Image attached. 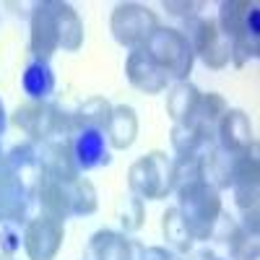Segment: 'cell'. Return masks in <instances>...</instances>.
I'll return each mask as SVG.
<instances>
[{
    "label": "cell",
    "instance_id": "cell-36",
    "mask_svg": "<svg viewBox=\"0 0 260 260\" xmlns=\"http://www.w3.org/2000/svg\"><path fill=\"white\" fill-rule=\"evenodd\" d=\"M6 130V112H3V102H0V136H3Z\"/></svg>",
    "mask_w": 260,
    "mask_h": 260
},
{
    "label": "cell",
    "instance_id": "cell-29",
    "mask_svg": "<svg viewBox=\"0 0 260 260\" xmlns=\"http://www.w3.org/2000/svg\"><path fill=\"white\" fill-rule=\"evenodd\" d=\"M226 245H229V255H232V260H257V255H260L257 234L242 229L240 221H237V229H234V234L226 240Z\"/></svg>",
    "mask_w": 260,
    "mask_h": 260
},
{
    "label": "cell",
    "instance_id": "cell-34",
    "mask_svg": "<svg viewBox=\"0 0 260 260\" xmlns=\"http://www.w3.org/2000/svg\"><path fill=\"white\" fill-rule=\"evenodd\" d=\"M169 16H175V18H182V21H190V18H198L201 13V3H190V0H167V3L161 6Z\"/></svg>",
    "mask_w": 260,
    "mask_h": 260
},
{
    "label": "cell",
    "instance_id": "cell-28",
    "mask_svg": "<svg viewBox=\"0 0 260 260\" xmlns=\"http://www.w3.org/2000/svg\"><path fill=\"white\" fill-rule=\"evenodd\" d=\"M115 211H117V221L122 224L125 234H133V232L143 229V224H146V206H143V201L138 198V195H133V192L122 195V198L117 201V206H115Z\"/></svg>",
    "mask_w": 260,
    "mask_h": 260
},
{
    "label": "cell",
    "instance_id": "cell-23",
    "mask_svg": "<svg viewBox=\"0 0 260 260\" xmlns=\"http://www.w3.org/2000/svg\"><path fill=\"white\" fill-rule=\"evenodd\" d=\"M161 234H164V240H167V247L172 252H177V255H185L192 250V234L187 232L185 221H182V216L177 211V206H169L164 213H161Z\"/></svg>",
    "mask_w": 260,
    "mask_h": 260
},
{
    "label": "cell",
    "instance_id": "cell-17",
    "mask_svg": "<svg viewBox=\"0 0 260 260\" xmlns=\"http://www.w3.org/2000/svg\"><path fill=\"white\" fill-rule=\"evenodd\" d=\"M107 143L117 151H125L136 143L138 138V115L130 104H117L112 107V115H110V122H107Z\"/></svg>",
    "mask_w": 260,
    "mask_h": 260
},
{
    "label": "cell",
    "instance_id": "cell-11",
    "mask_svg": "<svg viewBox=\"0 0 260 260\" xmlns=\"http://www.w3.org/2000/svg\"><path fill=\"white\" fill-rule=\"evenodd\" d=\"M71 151H73V161H76L78 175L110 164V143H107L104 130L78 127L71 136Z\"/></svg>",
    "mask_w": 260,
    "mask_h": 260
},
{
    "label": "cell",
    "instance_id": "cell-32",
    "mask_svg": "<svg viewBox=\"0 0 260 260\" xmlns=\"http://www.w3.org/2000/svg\"><path fill=\"white\" fill-rule=\"evenodd\" d=\"M234 206L240 208V213L245 211H255L257 208V198H260V185H234Z\"/></svg>",
    "mask_w": 260,
    "mask_h": 260
},
{
    "label": "cell",
    "instance_id": "cell-26",
    "mask_svg": "<svg viewBox=\"0 0 260 260\" xmlns=\"http://www.w3.org/2000/svg\"><path fill=\"white\" fill-rule=\"evenodd\" d=\"M203 180V164L185 154V156H175L172 159V192L180 195L185 190H192V187H198Z\"/></svg>",
    "mask_w": 260,
    "mask_h": 260
},
{
    "label": "cell",
    "instance_id": "cell-27",
    "mask_svg": "<svg viewBox=\"0 0 260 260\" xmlns=\"http://www.w3.org/2000/svg\"><path fill=\"white\" fill-rule=\"evenodd\" d=\"M232 172H234V154L224 148H216L213 154L203 161V180L206 185L216 187V190H224L232 187Z\"/></svg>",
    "mask_w": 260,
    "mask_h": 260
},
{
    "label": "cell",
    "instance_id": "cell-4",
    "mask_svg": "<svg viewBox=\"0 0 260 260\" xmlns=\"http://www.w3.org/2000/svg\"><path fill=\"white\" fill-rule=\"evenodd\" d=\"M177 211L182 216L187 232L192 234V240L208 242L211 226H213L216 219H219V213L224 211V206H221L219 190L201 182L198 187L185 190V192L177 195Z\"/></svg>",
    "mask_w": 260,
    "mask_h": 260
},
{
    "label": "cell",
    "instance_id": "cell-9",
    "mask_svg": "<svg viewBox=\"0 0 260 260\" xmlns=\"http://www.w3.org/2000/svg\"><path fill=\"white\" fill-rule=\"evenodd\" d=\"M65 240V224L34 216L24 226V252L29 260H55Z\"/></svg>",
    "mask_w": 260,
    "mask_h": 260
},
{
    "label": "cell",
    "instance_id": "cell-22",
    "mask_svg": "<svg viewBox=\"0 0 260 260\" xmlns=\"http://www.w3.org/2000/svg\"><path fill=\"white\" fill-rule=\"evenodd\" d=\"M226 110H229V104H226V99L221 94H213V91L201 94V102H198V107H195V112H192V117H190L187 125H192L203 136H213L216 133V125H219V120L224 117Z\"/></svg>",
    "mask_w": 260,
    "mask_h": 260
},
{
    "label": "cell",
    "instance_id": "cell-1",
    "mask_svg": "<svg viewBox=\"0 0 260 260\" xmlns=\"http://www.w3.org/2000/svg\"><path fill=\"white\" fill-rule=\"evenodd\" d=\"M221 34L232 42V62L245 65L260 55V6L255 0H224L216 18Z\"/></svg>",
    "mask_w": 260,
    "mask_h": 260
},
{
    "label": "cell",
    "instance_id": "cell-15",
    "mask_svg": "<svg viewBox=\"0 0 260 260\" xmlns=\"http://www.w3.org/2000/svg\"><path fill=\"white\" fill-rule=\"evenodd\" d=\"M6 167L11 169V175L21 182L29 195L37 192L39 182L45 180V172H42V161H39V151L37 143L26 141V143H18L11 148V154L6 156Z\"/></svg>",
    "mask_w": 260,
    "mask_h": 260
},
{
    "label": "cell",
    "instance_id": "cell-2",
    "mask_svg": "<svg viewBox=\"0 0 260 260\" xmlns=\"http://www.w3.org/2000/svg\"><path fill=\"white\" fill-rule=\"evenodd\" d=\"M11 122L21 130V133H26L31 143H42V141H50L55 136H73L76 133L73 115L62 112L52 102L18 104L11 115Z\"/></svg>",
    "mask_w": 260,
    "mask_h": 260
},
{
    "label": "cell",
    "instance_id": "cell-3",
    "mask_svg": "<svg viewBox=\"0 0 260 260\" xmlns=\"http://www.w3.org/2000/svg\"><path fill=\"white\" fill-rule=\"evenodd\" d=\"M151 57L156 60V65L169 76V81H190L192 65H195V55L187 37L182 34V29L175 26H159L151 39L143 47Z\"/></svg>",
    "mask_w": 260,
    "mask_h": 260
},
{
    "label": "cell",
    "instance_id": "cell-14",
    "mask_svg": "<svg viewBox=\"0 0 260 260\" xmlns=\"http://www.w3.org/2000/svg\"><path fill=\"white\" fill-rule=\"evenodd\" d=\"M213 136H216L219 148L229 151V154H242V151H247L252 143H257L250 117L242 110H234V107H229V110L224 112V117L219 120V125H216Z\"/></svg>",
    "mask_w": 260,
    "mask_h": 260
},
{
    "label": "cell",
    "instance_id": "cell-19",
    "mask_svg": "<svg viewBox=\"0 0 260 260\" xmlns=\"http://www.w3.org/2000/svg\"><path fill=\"white\" fill-rule=\"evenodd\" d=\"M201 89L190 81H177L169 86L167 91V115L175 125H182V122H190L195 107L201 102Z\"/></svg>",
    "mask_w": 260,
    "mask_h": 260
},
{
    "label": "cell",
    "instance_id": "cell-13",
    "mask_svg": "<svg viewBox=\"0 0 260 260\" xmlns=\"http://www.w3.org/2000/svg\"><path fill=\"white\" fill-rule=\"evenodd\" d=\"M125 76L130 86L143 94H161L169 86V76L156 65L146 50H133L125 60Z\"/></svg>",
    "mask_w": 260,
    "mask_h": 260
},
{
    "label": "cell",
    "instance_id": "cell-8",
    "mask_svg": "<svg viewBox=\"0 0 260 260\" xmlns=\"http://www.w3.org/2000/svg\"><path fill=\"white\" fill-rule=\"evenodd\" d=\"M55 11H57V0H42V3H37L34 11H31V18H29V50H31V60L47 62L60 50Z\"/></svg>",
    "mask_w": 260,
    "mask_h": 260
},
{
    "label": "cell",
    "instance_id": "cell-18",
    "mask_svg": "<svg viewBox=\"0 0 260 260\" xmlns=\"http://www.w3.org/2000/svg\"><path fill=\"white\" fill-rule=\"evenodd\" d=\"M65 180H50L45 177L39 182L34 201L39 206V216H47L52 221L65 224V219H71V206H68V195H65Z\"/></svg>",
    "mask_w": 260,
    "mask_h": 260
},
{
    "label": "cell",
    "instance_id": "cell-35",
    "mask_svg": "<svg viewBox=\"0 0 260 260\" xmlns=\"http://www.w3.org/2000/svg\"><path fill=\"white\" fill-rule=\"evenodd\" d=\"M141 260H175V255H172L167 247L148 245V247H143V257Z\"/></svg>",
    "mask_w": 260,
    "mask_h": 260
},
{
    "label": "cell",
    "instance_id": "cell-7",
    "mask_svg": "<svg viewBox=\"0 0 260 260\" xmlns=\"http://www.w3.org/2000/svg\"><path fill=\"white\" fill-rule=\"evenodd\" d=\"M159 18L148 6L141 3H120L110 16V31L117 45L133 50H143L146 42L159 29Z\"/></svg>",
    "mask_w": 260,
    "mask_h": 260
},
{
    "label": "cell",
    "instance_id": "cell-37",
    "mask_svg": "<svg viewBox=\"0 0 260 260\" xmlns=\"http://www.w3.org/2000/svg\"><path fill=\"white\" fill-rule=\"evenodd\" d=\"M0 260H16L13 255H6V252H0Z\"/></svg>",
    "mask_w": 260,
    "mask_h": 260
},
{
    "label": "cell",
    "instance_id": "cell-31",
    "mask_svg": "<svg viewBox=\"0 0 260 260\" xmlns=\"http://www.w3.org/2000/svg\"><path fill=\"white\" fill-rule=\"evenodd\" d=\"M24 226L26 221H18V219L0 221V252L16 255L21 250V245H24Z\"/></svg>",
    "mask_w": 260,
    "mask_h": 260
},
{
    "label": "cell",
    "instance_id": "cell-20",
    "mask_svg": "<svg viewBox=\"0 0 260 260\" xmlns=\"http://www.w3.org/2000/svg\"><path fill=\"white\" fill-rule=\"evenodd\" d=\"M21 91L29 96V102H47L55 94V76L50 62L29 60L21 73Z\"/></svg>",
    "mask_w": 260,
    "mask_h": 260
},
{
    "label": "cell",
    "instance_id": "cell-10",
    "mask_svg": "<svg viewBox=\"0 0 260 260\" xmlns=\"http://www.w3.org/2000/svg\"><path fill=\"white\" fill-rule=\"evenodd\" d=\"M86 257L89 260H141L143 245L125 232L115 229H99L91 234L86 245Z\"/></svg>",
    "mask_w": 260,
    "mask_h": 260
},
{
    "label": "cell",
    "instance_id": "cell-25",
    "mask_svg": "<svg viewBox=\"0 0 260 260\" xmlns=\"http://www.w3.org/2000/svg\"><path fill=\"white\" fill-rule=\"evenodd\" d=\"M65 195H68V206H71V216H91L99 206L96 198V187L83 180V177H73L65 180Z\"/></svg>",
    "mask_w": 260,
    "mask_h": 260
},
{
    "label": "cell",
    "instance_id": "cell-33",
    "mask_svg": "<svg viewBox=\"0 0 260 260\" xmlns=\"http://www.w3.org/2000/svg\"><path fill=\"white\" fill-rule=\"evenodd\" d=\"M234 229H237V219H234L229 211H221L219 219H216L213 226H211L208 240H211V242H224V245H226V240L234 234Z\"/></svg>",
    "mask_w": 260,
    "mask_h": 260
},
{
    "label": "cell",
    "instance_id": "cell-5",
    "mask_svg": "<svg viewBox=\"0 0 260 260\" xmlns=\"http://www.w3.org/2000/svg\"><path fill=\"white\" fill-rule=\"evenodd\" d=\"M127 187L143 201H161L172 192V159L164 151H148L127 169Z\"/></svg>",
    "mask_w": 260,
    "mask_h": 260
},
{
    "label": "cell",
    "instance_id": "cell-16",
    "mask_svg": "<svg viewBox=\"0 0 260 260\" xmlns=\"http://www.w3.org/2000/svg\"><path fill=\"white\" fill-rule=\"evenodd\" d=\"M34 195H29L21 182L11 175V169L6 167V159L0 161V221L18 219V221H29V201Z\"/></svg>",
    "mask_w": 260,
    "mask_h": 260
},
{
    "label": "cell",
    "instance_id": "cell-30",
    "mask_svg": "<svg viewBox=\"0 0 260 260\" xmlns=\"http://www.w3.org/2000/svg\"><path fill=\"white\" fill-rule=\"evenodd\" d=\"M203 138H208V136H203V133H198L192 125H187V122H182V125H175L172 127V133H169V141H172V148L177 151V156H185V154H195L198 151V146L203 143Z\"/></svg>",
    "mask_w": 260,
    "mask_h": 260
},
{
    "label": "cell",
    "instance_id": "cell-38",
    "mask_svg": "<svg viewBox=\"0 0 260 260\" xmlns=\"http://www.w3.org/2000/svg\"><path fill=\"white\" fill-rule=\"evenodd\" d=\"M211 260H221V257H216V255H213V257H211Z\"/></svg>",
    "mask_w": 260,
    "mask_h": 260
},
{
    "label": "cell",
    "instance_id": "cell-21",
    "mask_svg": "<svg viewBox=\"0 0 260 260\" xmlns=\"http://www.w3.org/2000/svg\"><path fill=\"white\" fill-rule=\"evenodd\" d=\"M55 24H57V45L65 52H78L83 45V21L78 11L71 3L57 0V11H55Z\"/></svg>",
    "mask_w": 260,
    "mask_h": 260
},
{
    "label": "cell",
    "instance_id": "cell-24",
    "mask_svg": "<svg viewBox=\"0 0 260 260\" xmlns=\"http://www.w3.org/2000/svg\"><path fill=\"white\" fill-rule=\"evenodd\" d=\"M112 102L107 96H89L86 102H81V107L73 112V125L78 127H96V130H107L112 115Z\"/></svg>",
    "mask_w": 260,
    "mask_h": 260
},
{
    "label": "cell",
    "instance_id": "cell-12",
    "mask_svg": "<svg viewBox=\"0 0 260 260\" xmlns=\"http://www.w3.org/2000/svg\"><path fill=\"white\" fill-rule=\"evenodd\" d=\"M39 151V161L42 172L50 180H73L81 177L76 161H73V151H71V136H55L50 141L37 143Z\"/></svg>",
    "mask_w": 260,
    "mask_h": 260
},
{
    "label": "cell",
    "instance_id": "cell-6",
    "mask_svg": "<svg viewBox=\"0 0 260 260\" xmlns=\"http://www.w3.org/2000/svg\"><path fill=\"white\" fill-rule=\"evenodd\" d=\"M182 34L187 37L192 55L198 57L208 71H224L226 65L232 62V42L221 34L216 18H190L185 21Z\"/></svg>",
    "mask_w": 260,
    "mask_h": 260
}]
</instances>
